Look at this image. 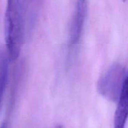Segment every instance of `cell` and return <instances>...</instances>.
Wrapping results in <instances>:
<instances>
[{
    "label": "cell",
    "mask_w": 128,
    "mask_h": 128,
    "mask_svg": "<svg viewBox=\"0 0 128 128\" xmlns=\"http://www.w3.org/2000/svg\"><path fill=\"white\" fill-rule=\"evenodd\" d=\"M41 0H7L4 15V37L9 58L20 55L26 37L33 27Z\"/></svg>",
    "instance_id": "1"
},
{
    "label": "cell",
    "mask_w": 128,
    "mask_h": 128,
    "mask_svg": "<svg viewBox=\"0 0 128 128\" xmlns=\"http://www.w3.org/2000/svg\"><path fill=\"white\" fill-rule=\"evenodd\" d=\"M127 75L122 65L113 64L99 79L98 92L107 100L118 102Z\"/></svg>",
    "instance_id": "2"
},
{
    "label": "cell",
    "mask_w": 128,
    "mask_h": 128,
    "mask_svg": "<svg viewBox=\"0 0 128 128\" xmlns=\"http://www.w3.org/2000/svg\"><path fill=\"white\" fill-rule=\"evenodd\" d=\"M88 11V0H76V8L74 13L70 33L71 45L78 42L84 25Z\"/></svg>",
    "instance_id": "3"
},
{
    "label": "cell",
    "mask_w": 128,
    "mask_h": 128,
    "mask_svg": "<svg viewBox=\"0 0 128 128\" xmlns=\"http://www.w3.org/2000/svg\"><path fill=\"white\" fill-rule=\"evenodd\" d=\"M117 103L113 128H125L128 119V73Z\"/></svg>",
    "instance_id": "4"
},
{
    "label": "cell",
    "mask_w": 128,
    "mask_h": 128,
    "mask_svg": "<svg viewBox=\"0 0 128 128\" xmlns=\"http://www.w3.org/2000/svg\"><path fill=\"white\" fill-rule=\"evenodd\" d=\"M8 62L6 58L0 61V104L2 100L8 80Z\"/></svg>",
    "instance_id": "5"
},
{
    "label": "cell",
    "mask_w": 128,
    "mask_h": 128,
    "mask_svg": "<svg viewBox=\"0 0 128 128\" xmlns=\"http://www.w3.org/2000/svg\"><path fill=\"white\" fill-rule=\"evenodd\" d=\"M0 128H10V126H9V124L7 122H4L1 124Z\"/></svg>",
    "instance_id": "6"
},
{
    "label": "cell",
    "mask_w": 128,
    "mask_h": 128,
    "mask_svg": "<svg viewBox=\"0 0 128 128\" xmlns=\"http://www.w3.org/2000/svg\"><path fill=\"white\" fill-rule=\"evenodd\" d=\"M55 128H63L62 127V125H58V126H56V127Z\"/></svg>",
    "instance_id": "7"
},
{
    "label": "cell",
    "mask_w": 128,
    "mask_h": 128,
    "mask_svg": "<svg viewBox=\"0 0 128 128\" xmlns=\"http://www.w3.org/2000/svg\"><path fill=\"white\" fill-rule=\"evenodd\" d=\"M126 1V0H122V1H123V2H125Z\"/></svg>",
    "instance_id": "8"
}]
</instances>
